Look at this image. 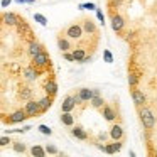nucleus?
<instances>
[{"mask_svg": "<svg viewBox=\"0 0 157 157\" xmlns=\"http://www.w3.org/2000/svg\"><path fill=\"white\" fill-rule=\"evenodd\" d=\"M105 152L106 154H115V149H113V144H105Z\"/></svg>", "mask_w": 157, "mask_h": 157, "instance_id": "obj_35", "label": "nucleus"}, {"mask_svg": "<svg viewBox=\"0 0 157 157\" xmlns=\"http://www.w3.org/2000/svg\"><path fill=\"white\" fill-rule=\"evenodd\" d=\"M32 64L39 69L49 68V66H51V58H49V54L46 51H41L39 54H36L34 58H32Z\"/></svg>", "mask_w": 157, "mask_h": 157, "instance_id": "obj_2", "label": "nucleus"}, {"mask_svg": "<svg viewBox=\"0 0 157 157\" xmlns=\"http://www.w3.org/2000/svg\"><path fill=\"white\" fill-rule=\"evenodd\" d=\"M58 49H59L61 52H66V51H71V49H73L68 36H63V34L58 36Z\"/></svg>", "mask_w": 157, "mask_h": 157, "instance_id": "obj_11", "label": "nucleus"}, {"mask_svg": "<svg viewBox=\"0 0 157 157\" xmlns=\"http://www.w3.org/2000/svg\"><path fill=\"white\" fill-rule=\"evenodd\" d=\"M25 118H29L27 112H25V108H21V110H15L14 113H10V115L5 118V123H9V125H12V123H21V122H24Z\"/></svg>", "mask_w": 157, "mask_h": 157, "instance_id": "obj_5", "label": "nucleus"}, {"mask_svg": "<svg viewBox=\"0 0 157 157\" xmlns=\"http://www.w3.org/2000/svg\"><path fill=\"white\" fill-rule=\"evenodd\" d=\"M78 93L81 95V98L85 101H91V98L95 96V90H90V88H79Z\"/></svg>", "mask_w": 157, "mask_h": 157, "instance_id": "obj_20", "label": "nucleus"}, {"mask_svg": "<svg viewBox=\"0 0 157 157\" xmlns=\"http://www.w3.org/2000/svg\"><path fill=\"white\" fill-rule=\"evenodd\" d=\"M61 123L64 127H73L75 125V117L71 115V112H61Z\"/></svg>", "mask_w": 157, "mask_h": 157, "instance_id": "obj_19", "label": "nucleus"}, {"mask_svg": "<svg viewBox=\"0 0 157 157\" xmlns=\"http://www.w3.org/2000/svg\"><path fill=\"white\" fill-rule=\"evenodd\" d=\"M139 117H140V123L145 130H152L155 127V117H154L152 110L149 106H139Z\"/></svg>", "mask_w": 157, "mask_h": 157, "instance_id": "obj_1", "label": "nucleus"}, {"mask_svg": "<svg viewBox=\"0 0 157 157\" xmlns=\"http://www.w3.org/2000/svg\"><path fill=\"white\" fill-rule=\"evenodd\" d=\"M12 149H14V152H17V154H24L25 150H27V147H25V144H22V142H12Z\"/></svg>", "mask_w": 157, "mask_h": 157, "instance_id": "obj_25", "label": "nucleus"}, {"mask_svg": "<svg viewBox=\"0 0 157 157\" xmlns=\"http://www.w3.org/2000/svg\"><path fill=\"white\" fill-rule=\"evenodd\" d=\"M88 63H91V56H88L86 54L85 58H83V61H81V64H88Z\"/></svg>", "mask_w": 157, "mask_h": 157, "instance_id": "obj_40", "label": "nucleus"}, {"mask_svg": "<svg viewBox=\"0 0 157 157\" xmlns=\"http://www.w3.org/2000/svg\"><path fill=\"white\" fill-rule=\"evenodd\" d=\"M96 19H98V21H100V24H105V14H103V10H101V9H98V7H96Z\"/></svg>", "mask_w": 157, "mask_h": 157, "instance_id": "obj_32", "label": "nucleus"}, {"mask_svg": "<svg viewBox=\"0 0 157 157\" xmlns=\"http://www.w3.org/2000/svg\"><path fill=\"white\" fill-rule=\"evenodd\" d=\"M41 69L39 68H36L34 64H31V66H27V68H24V78L27 79V81H36V79L41 76Z\"/></svg>", "mask_w": 157, "mask_h": 157, "instance_id": "obj_7", "label": "nucleus"}, {"mask_svg": "<svg viewBox=\"0 0 157 157\" xmlns=\"http://www.w3.org/2000/svg\"><path fill=\"white\" fill-rule=\"evenodd\" d=\"M34 21H36V22H39V24H41L42 27H46V25H48V19H46L42 14H39V12H36V14H34Z\"/></svg>", "mask_w": 157, "mask_h": 157, "instance_id": "obj_28", "label": "nucleus"}, {"mask_svg": "<svg viewBox=\"0 0 157 157\" xmlns=\"http://www.w3.org/2000/svg\"><path fill=\"white\" fill-rule=\"evenodd\" d=\"M52 100H54V96H51V95H46V96H42V98L39 100L42 113H46V112H48V110L52 106Z\"/></svg>", "mask_w": 157, "mask_h": 157, "instance_id": "obj_18", "label": "nucleus"}, {"mask_svg": "<svg viewBox=\"0 0 157 157\" xmlns=\"http://www.w3.org/2000/svg\"><path fill=\"white\" fill-rule=\"evenodd\" d=\"M112 29H113V32H117V34H122V31H123V27H125V19L122 17L120 14H113L112 15Z\"/></svg>", "mask_w": 157, "mask_h": 157, "instance_id": "obj_6", "label": "nucleus"}, {"mask_svg": "<svg viewBox=\"0 0 157 157\" xmlns=\"http://www.w3.org/2000/svg\"><path fill=\"white\" fill-rule=\"evenodd\" d=\"M2 21H4V24L9 25V27H17L19 22H21V19H19L15 14H12V12H5V14L2 15Z\"/></svg>", "mask_w": 157, "mask_h": 157, "instance_id": "obj_9", "label": "nucleus"}, {"mask_svg": "<svg viewBox=\"0 0 157 157\" xmlns=\"http://www.w3.org/2000/svg\"><path fill=\"white\" fill-rule=\"evenodd\" d=\"M101 115H103V118H105L106 122H115V118H117V112L110 105H106V103L101 108Z\"/></svg>", "mask_w": 157, "mask_h": 157, "instance_id": "obj_15", "label": "nucleus"}, {"mask_svg": "<svg viewBox=\"0 0 157 157\" xmlns=\"http://www.w3.org/2000/svg\"><path fill=\"white\" fill-rule=\"evenodd\" d=\"M132 100H133V103H135V106H144L147 101V96L144 95L142 90L132 88Z\"/></svg>", "mask_w": 157, "mask_h": 157, "instance_id": "obj_8", "label": "nucleus"}, {"mask_svg": "<svg viewBox=\"0 0 157 157\" xmlns=\"http://www.w3.org/2000/svg\"><path fill=\"white\" fill-rule=\"evenodd\" d=\"M81 25H83V29H85L86 34H96V32H98V27H96V24L91 21V19H83Z\"/></svg>", "mask_w": 157, "mask_h": 157, "instance_id": "obj_17", "label": "nucleus"}, {"mask_svg": "<svg viewBox=\"0 0 157 157\" xmlns=\"http://www.w3.org/2000/svg\"><path fill=\"white\" fill-rule=\"evenodd\" d=\"M25 112H27V117L31 118V117H39L42 115V110H41V103H39V100H27V103H25Z\"/></svg>", "mask_w": 157, "mask_h": 157, "instance_id": "obj_3", "label": "nucleus"}, {"mask_svg": "<svg viewBox=\"0 0 157 157\" xmlns=\"http://www.w3.org/2000/svg\"><path fill=\"white\" fill-rule=\"evenodd\" d=\"M75 106H76V101L73 98V95H68V96H64V100L61 103V112H73Z\"/></svg>", "mask_w": 157, "mask_h": 157, "instance_id": "obj_13", "label": "nucleus"}, {"mask_svg": "<svg viewBox=\"0 0 157 157\" xmlns=\"http://www.w3.org/2000/svg\"><path fill=\"white\" fill-rule=\"evenodd\" d=\"M9 144H12V142H10V139H9L7 135H2V137H0V145H2V147L9 145Z\"/></svg>", "mask_w": 157, "mask_h": 157, "instance_id": "obj_34", "label": "nucleus"}, {"mask_svg": "<svg viewBox=\"0 0 157 157\" xmlns=\"http://www.w3.org/2000/svg\"><path fill=\"white\" fill-rule=\"evenodd\" d=\"M90 103H91V106H93V108H96V110H101L103 106H105V100H103L101 95H95Z\"/></svg>", "mask_w": 157, "mask_h": 157, "instance_id": "obj_21", "label": "nucleus"}, {"mask_svg": "<svg viewBox=\"0 0 157 157\" xmlns=\"http://www.w3.org/2000/svg\"><path fill=\"white\" fill-rule=\"evenodd\" d=\"M15 2H17V4H25L27 0H15Z\"/></svg>", "mask_w": 157, "mask_h": 157, "instance_id": "obj_42", "label": "nucleus"}, {"mask_svg": "<svg viewBox=\"0 0 157 157\" xmlns=\"http://www.w3.org/2000/svg\"><path fill=\"white\" fill-rule=\"evenodd\" d=\"M139 75H137V73H128V86L130 88H137V85H139Z\"/></svg>", "mask_w": 157, "mask_h": 157, "instance_id": "obj_24", "label": "nucleus"}, {"mask_svg": "<svg viewBox=\"0 0 157 157\" xmlns=\"http://www.w3.org/2000/svg\"><path fill=\"white\" fill-rule=\"evenodd\" d=\"M106 137H110V132H108V133H105V132L98 133V140H103V142H105V139H106Z\"/></svg>", "mask_w": 157, "mask_h": 157, "instance_id": "obj_39", "label": "nucleus"}, {"mask_svg": "<svg viewBox=\"0 0 157 157\" xmlns=\"http://www.w3.org/2000/svg\"><path fill=\"white\" fill-rule=\"evenodd\" d=\"M73 56H75V61H76V63H81L83 58L86 56V49H83V48L73 49Z\"/></svg>", "mask_w": 157, "mask_h": 157, "instance_id": "obj_23", "label": "nucleus"}, {"mask_svg": "<svg viewBox=\"0 0 157 157\" xmlns=\"http://www.w3.org/2000/svg\"><path fill=\"white\" fill-rule=\"evenodd\" d=\"M41 51H44V46L41 44V42H37V41H34L32 39L31 42H29V46H27V52H29V56L31 58H34L36 54H39Z\"/></svg>", "mask_w": 157, "mask_h": 157, "instance_id": "obj_12", "label": "nucleus"}, {"mask_svg": "<svg viewBox=\"0 0 157 157\" xmlns=\"http://www.w3.org/2000/svg\"><path fill=\"white\" fill-rule=\"evenodd\" d=\"M71 135L75 137V139H78V140H88V132H86L85 128H83L81 125H73V128H71Z\"/></svg>", "mask_w": 157, "mask_h": 157, "instance_id": "obj_14", "label": "nucleus"}, {"mask_svg": "<svg viewBox=\"0 0 157 157\" xmlns=\"http://www.w3.org/2000/svg\"><path fill=\"white\" fill-rule=\"evenodd\" d=\"M46 152L51 154V155H59V154H61V152H59V149L54 145V144H48V145H46Z\"/></svg>", "mask_w": 157, "mask_h": 157, "instance_id": "obj_27", "label": "nucleus"}, {"mask_svg": "<svg viewBox=\"0 0 157 157\" xmlns=\"http://www.w3.org/2000/svg\"><path fill=\"white\" fill-rule=\"evenodd\" d=\"M36 0H27V4H34Z\"/></svg>", "mask_w": 157, "mask_h": 157, "instance_id": "obj_43", "label": "nucleus"}, {"mask_svg": "<svg viewBox=\"0 0 157 157\" xmlns=\"http://www.w3.org/2000/svg\"><path fill=\"white\" fill-rule=\"evenodd\" d=\"M63 58H64L66 61H75V56H73V52H69V51L63 52Z\"/></svg>", "mask_w": 157, "mask_h": 157, "instance_id": "obj_36", "label": "nucleus"}, {"mask_svg": "<svg viewBox=\"0 0 157 157\" xmlns=\"http://www.w3.org/2000/svg\"><path fill=\"white\" fill-rule=\"evenodd\" d=\"M78 9H81V10H96V4H93V2H86V4H79Z\"/></svg>", "mask_w": 157, "mask_h": 157, "instance_id": "obj_29", "label": "nucleus"}, {"mask_svg": "<svg viewBox=\"0 0 157 157\" xmlns=\"http://www.w3.org/2000/svg\"><path fill=\"white\" fill-rule=\"evenodd\" d=\"M83 34H85V29H83V25L78 24V22H76V24H71L68 29H66V32H64V36H68L69 39H76V41L81 39Z\"/></svg>", "mask_w": 157, "mask_h": 157, "instance_id": "obj_4", "label": "nucleus"}, {"mask_svg": "<svg viewBox=\"0 0 157 157\" xmlns=\"http://www.w3.org/2000/svg\"><path fill=\"white\" fill-rule=\"evenodd\" d=\"M37 130H39V132L42 133V135H52V130L49 128L48 125H44V123H41V125L37 127Z\"/></svg>", "mask_w": 157, "mask_h": 157, "instance_id": "obj_30", "label": "nucleus"}, {"mask_svg": "<svg viewBox=\"0 0 157 157\" xmlns=\"http://www.w3.org/2000/svg\"><path fill=\"white\" fill-rule=\"evenodd\" d=\"M46 147H41V145H34V147H31V155H34V157H44L46 155Z\"/></svg>", "mask_w": 157, "mask_h": 157, "instance_id": "obj_22", "label": "nucleus"}, {"mask_svg": "<svg viewBox=\"0 0 157 157\" xmlns=\"http://www.w3.org/2000/svg\"><path fill=\"white\" fill-rule=\"evenodd\" d=\"M123 137V128L122 125H118V123H113L112 127H110V139L112 140H122Z\"/></svg>", "mask_w": 157, "mask_h": 157, "instance_id": "obj_16", "label": "nucleus"}, {"mask_svg": "<svg viewBox=\"0 0 157 157\" xmlns=\"http://www.w3.org/2000/svg\"><path fill=\"white\" fill-rule=\"evenodd\" d=\"M44 91H46V95H51V96H56L58 95V83H56V79L54 78H49L48 81L44 83Z\"/></svg>", "mask_w": 157, "mask_h": 157, "instance_id": "obj_10", "label": "nucleus"}, {"mask_svg": "<svg viewBox=\"0 0 157 157\" xmlns=\"http://www.w3.org/2000/svg\"><path fill=\"white\" fill-rule=\"evenodd\" d=\"M31 95H32L31 88H22V91H21V98L22 100H31Z\"/></svg>", "mask_w": 157, "mask_h": 157, "instance_id": "obj_31", "label": "nucleus"}, {"mask_svg": "<svg viewBox=\"0 0 157 157\" xmlns=\"http://www.w3.org/2000/svg\"><path fill=\"white\" fill-rule=\"evenodd\" d=\"M73 98H75V101H76V105H81L83 101H85V100L81 98V95H79V93H76V95H73Z\"/></svg>", "mask_w": 157, "mask_h": 157, "instance_id": "obj_37", "label": "nucleus"}, {"mask_svg": "<svg viewBox=\"0 0 157 157\" xmlns=\"http://www.w3.org/2000/svg\"><path fill=\"white\" fill-rule=\"evenodd\" d=\"M108 4L112 5V7H118V5L122 4V0H108Z\"/></svg>", "mask_w": 157, "mask_h": 157, "instance_id": "obj_38", "label": "nucleus"}, {"mask_svg": "<svg viewBox=\"0 0 157 157\" xmlns=\"http://www.w3.org/2000/svg\"><path fill=\"white\" fill-rule=\"evenodd\" d=\"M103 61L106 63V64H112L113 63V54L110 49H103Z\"/></svg>", "mask_w": 157, "mask_h": 157, "instance_id": "obj_26", "label": "nucleus"}, {"mask_svg": "<svg viewBox=\"0 0 157 157\" xmlns=\"http://www.w3.org/2000/svg\"><path fill=\"white\" fill-rule=\"evenodd\" d=\"M113 149H115V152H120L122 150V147H123V142L122 140H113Z\"/></svg>", "mask_w": 157, "mask_h": 157, "instance_id": "obj_33", "label": "nucleus"}, {"mask_svg": "<svg viewBox=\"0 0 157 157\" xmlns=\"http://www.w3.org/2000/svg\"><path fill=\"white\" fill-rule=\"evenodd\" d=\"M10 2H12V0H2V2H0V5H2V9H5V7H9V5H10Z\"/></svg>", "mask_w": 157, "mask_h": 157, "instance_id": "obj_41", "label": "nucleus"}]
</instances>
